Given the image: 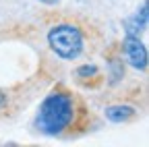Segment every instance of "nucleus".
<instances>
[{"mask_svg": "<svg viewBox=\"0 0 149 147\" xmlns=\"http://www.w3.org/2000/svg\"><path fill=\"white\" fill-rule=\"evenodd\" d=\"M74 77L79 81H100V66L97 64H81L79 68H74Z\"/></svg>", "mask_w": 149, "mask_h": 147, "instance_id": "0eeeda50", "label": "nucleus"}, {"mask_svg": "<svg viewBox=\"0 0 149 147\" xmlns=\"http://www.w3.org/2000/svg\"><path fill=\"white\" fill-rule=\"evenodd\" d=\"M48 46L58 58H62V60H77L83 54L85 38H83V31L77 25L60 23V25H54L48 31Z\"/></svg>", "mask_w": 149, "mask_h": 147, "instance_id": "f03ea898", "label": "nucleus"}, {"mask_svg": "<svg viewBox=\"0 0 149 147\" xmlns=\"http://www.w3.org/2000/svg\"><path fill=\"white\" fill-rule=\"evenodd\" d=\"M147 21H149V4L145 0L141 4V10H137L133 17H128V19L122 21L124 35H135V38H139V35L147 29Z\"/></svg>", "mask_w": 149, "mask_h": 147, "instance_id": "20e7f679", "label": "nucleus"}, {"mask_svg": "<svg viewBox=\"0 0 149 147\" xmlns=\"http://www.w3.org/2000/svg\"><path fill=\"white\" fill-rule=\"evenodd\" d=\"M122 54H124V58L126 62L137 68V70H147V48L145 44L141 42V38H135V35H124V40H122Z\"/></svg>", "mask_w": 149, "mask_h": 147, "instance_id": "7ed1b4c3", "label": "nucleus"}, {"mask_svg": "<svg viewBox=\"0 0 149 147\" xmlns=\"http://www.w3.org/2000/svg\"><path fill=\"white\" fill-rule=\"evenodd\" d=\"M79 120V106L77 98H74L68 89L56 87L44 98L40 104L35 116V131L48 135V137H58L64 131L72 128Z\"/></svg>", "mask_w": 149, "mask_h": 147, "instance_id": "f257e3e1", "label": "nucleus"}, {"mask_svg": "<svg viewBox=\"0 0 149 147\" xmlns=\"http://www.w3.org/2000/svg\"><path fill=\"white\" fill-rule=\"evenodd\" d=\"M6 104H8V98H6V93H4V91L0 89V110H2V108H6Z\"/></svg>", "mask_w": 149, "mask_h": 147, "instance_id": "6e6552de", "label": "nucleus"}, {"mask_svg": "<svg viewBox=\"0 0 149 147\" xmlns=\"http://www.w3.org/2000/svg\"><path fill=\"white\" fill-rule=\"evenodd\" d=\"M104 116L114 122V124H120V122H128L137 116V108L128 106V104H114V106H108L104 110Z\"/></svg>", "mask_w": 149, "mask_h": 147, "instance_id": "39448f33", "label": "nucleus"}, {"mask_svg": "<svg viewBox=\"0 0 149 147\" xmlns=\"http://www.w3.org/2000/svg\"><path fill=\"white\" fill-rule=\"evenodd\" d=\"M40 2H42V4H56L58 0H40Z\"/></svg>", "mask_w": 149, "mask_h": 147, "instance_id": "1a4fd4ad", "label": "nucleus"}, {"mask_svg": "<svg viewBox=\"0 0 149 147\" xmlns=\"http://www.w3.org/2000/svg\"><path fill=\"white\" fill-rule=\"evenodd\" d=\"M122 77H124L122 58H120V56H110V60H108V81H110V85L120 83Z\"/></svg>", "mask_w": 149, "mask_h": 147, "instance_id": "423d86ee", "label": "nucleus"}]
</instances>
